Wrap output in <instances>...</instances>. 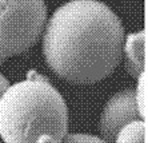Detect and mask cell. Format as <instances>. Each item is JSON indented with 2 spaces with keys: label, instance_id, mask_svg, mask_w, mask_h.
<instances>
[{
  "label": "cell",
  "instance_id": "cell-5",
  "mask_svg": "<svg viewBox=\"0 0 148 143\" xmlns=\"http://www.w3.org/2000/svg\"><path fill=\"white\" fill-rule=\"evenodd\" d=\"M123 52L125 55V68L128 74L138 78L145 71V32H135L124 38Z\"/></svg>",
  "mask_w": 148,
  "mask_h": 143
},
{
  "label": "cell",
  "instance_id": "cell-6",
  "mask_svg": "<svg viewBox=\"0 0 148 143\" xmlns=\"http://www.w3.org/2000/svg\"><path fill=\"white\" fill-rule=\"evenodd\" d=\"M115 142L119 143H145L147 142V126L145 120L136 119L124 124L116 135Z\"/></svg>",
  "mask_w": 148,
  "mask_h": 143
},
{
  "label": "cell",
  "instance_id": "cell-1",
  "mask_svg": "<svg viewBox=\"0 0 148 143\" xmlns=\"http://www.w3.org/2000/svg\"><path fill=\"white\" fill-rule=\"evenodd\" d=\"M123 43L124 28L114 11L96 0H72L49 18L43 35V55L62 79L92 84L119 66Z\"/></svg>",
  "mask_w": 148,
  "mask_h": 143
},
{
  "label": "cell",
  "instance_id": "cell-4",
  "mask_svg": "<svg viewBox=\"0 0 148 143\" xmlns=\"http://www.w3.org/2000/svg\"><path fill=\"white\" fill-rule=\"evenodd\" d=\"M136 119H141V116L135 99V91L127 88L115 94L107 102L100 116L99 130L103 135V140L115 142L119 130L128 122Z\"/></svg>",
  "mask_w": 148,
  "mask_h": 143
},
{
  "label": "cell",
  "instance_id": "cell-9",
  "mask_svg": "<svg viewBox=\"0 0 148 143\" xmlns=\"http://www.w3.org/2000/svg\"><path fill=\"white\" fill-rule=\"evenodd\" d=\"M8 86H10V82L7 80V78L0 74V98H1V95L4 94V91L8 88Z\"/></svg>",
  "mask_w": 148,
  "mask_h": 143
},
{
  "label": "cell",
  "instance_id": "cell-8",
  "mask_svg": "<svg viewBox=\"0 0 148 143\" xmlns=\"http://www.w3.org/2000/svg\"><path fill=\"white\" fill-rule=\"evenodd\" d=\"M62 142H103V139L90 134H66Z\"/></svg>",
  "mask_w": 148,
  "mask_h": 143
},
{
  "label": "cell",
  "instance_id": "cell-3",
  "mask_svg": "<svg viewBox=\"0 0 148 143\" xmlns=\"http://www.w3.org/2000/svg\"><path fill=\"white\" fill-rule=\"evenodd\" d=\"M45 20L44 0H0V58L31 48L40 38Z\"/></svg>",
  "mask_w": 148,
  "mask_h": 143
},
{
  "label": "cell",
  "instance_id": "cell-2",
  "mask_svg": "<svg viewBox=\"0 0 148 143\" xmlns=\"http://www.w3.org/2000/svg\"><path fill=\"white\" fill-rule=\"evenodd\" d=\"M68 108L51 83L34 71L0 98V138L8 143L62 142Z\"/></svg>",
  "mask_w": 148,
  "mask_h": 143
},
{
  "label": "cell",
  "instance_id": "cell-7",
  "mask_svg": "<svg viewBox=\"0 0 148 143\" xmlns=\"http://www.w3.org/2000/svg\"><path fill=\"white\" fill-rule=\"evenodd\" d=\"M138 88L135 91V99H136V104L140 114L141 119L145 120L147 116V74L145 71L140 74L138 76Z\"/></svg>",
  "mask_w": 148,
  "mask_h": 143
}]
</instances>
